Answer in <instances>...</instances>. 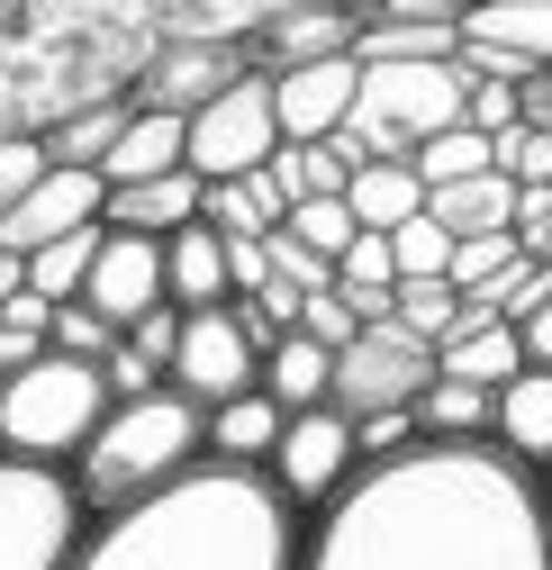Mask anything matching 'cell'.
I'll return each instance as SVG.
<instances>
[{
	"label": "cell",
	"mask_w": 552,
	"mask_h": 570,
	"mask_svg": "<svg viewBox=\"0 0 552 570\" xmlns=\"http://www.w3.org/2000/svg\"><path fill=\"white\" fill-rule=\"evenodd\" d=\"M109 407H118L109 363H82V353H37L28 372L0 381V453H19V462H63V471H73Z\"/></svg>",
	"instance_id": "obj_5"
},
{
	"label": "cell",
	"mask_w": 552,
	"mask_h": 570,
	"mask_svg": "<svg viewBox=\"0 0 552 570\" xmlns=\"http://www.w3.org/2000/svg\"><path fill=\"white\" fill-rule=\"evenodd\" d=\"M417 173H426V190H444V181H471V173H499V155H490V136L462 118V127H444V136L417 146Z\"/></svg>",
	"instance_id": "obj_32"
},
{
	"label": "cell",
	"mask_w": 552,
	"mask_h": 570,
	"mask_svg": "<svg viewBox=\"0 0 552 570\" xmlns=\"http://www.w3.org/2000/svg\"><path fill=\"white\" fill-rule=\"evenodd\" d=\"M290 236H299L308 254L344 263V245L363 236V218H354V199H299V208H290Z\"/></svg>",
	"instance_id": "obj_34"
},
{
	"label": "cell",
	"mask_w": 552,
	"mask_h": 570,
	"mask_svg": "<svg viewBox=\"0 0 552 570\" xmlns=\"http://www.w3.org/2000/svg\"><path fill=\"white\" fill-rule=\"evenodd\" d=\"M490 155H499V173H507L516 190H525V181H552V127H525V118H516V127L490 136Z\"/></svg>",
	"instance_id": "obj_39"
},
{
	"label": "cell",
	"mask_w": 552,
	"mask_h": 570,
	"mask_svg": "<svg viewBox=\"0 0 552 570\" xmlns=\"http://www.w3.org/2000/svg\"><path fill=\"white\" fill-rule=\"evenodd\" d=\"M37 353H55V299L46 291H19L10 317H0V372H28Z\"/></svg>",
	"instance_id": "obj_33"
},
{
	"label": "cell",
	"mask_w": 552,
	"mask_h": 570,
	"mask_svg": "<svg viewBox=\"0 0 552 570\" xmlns=\"http://www.w3.org/2000/svg\"><path fill=\"white\" fill-rule=\"evenodd\" d=\"M282 155V109H272V73H245L227 100L190 118V173L199 181H245Z\"/></svg>",
	"instance_id": "obj_9"
},
{
	"label": "cell",
	"mask_w": 552,
	"mask_h": 570,
	"mask_svg": "<svg viewBox=\"0 0 552 570\" xmlns=\"http://www.w3.org/2000/svg\"><path fill=\"white\" fill-rule=\"evenodd\" d=\"M263 254H272V281H290V291H326V281H335V263H326V254H308L290 227H272V236H263Z\"/></svg>",
	"instance_id": "obj_42"
},
{
	"label": "cell",
	"mask_w": 552,
	"mask_h": 570,
	"mask_svg": "<svg viewBox=\"0 0 552 570\" xmlns=\"http://www.w3.org/2000/svg\"><path fill=\"white\" fill-rule=\"evenodd\" d=\"M354 55L363 63H444V55H462V28H444V19H363Z\"/></svg>",
	"instance_id": "obj_29"
},
{
	"label": "cell",
	"mask_w": 552,
	"mask_h": 570,
	"mask_svg": "<svg viewBox=\"0 0 552 570\" xmlns=\"http://www.w3.org/2000/svg\"><path fill=\"white\" fill-rule=\"evenodd\" d=\"M19 291H28V254H0V317H10Z\"/></svg>",
	"instance_id": "obj_50"
},
{
	"label": "cell",
	"mask_w": 552,
	"mask_h": 570,
	"mask_svg": "<svg viewBox=\"0 0 552 570\" xmlns=\"http://www.w3.org/2000/svg\"><path fill=\"white\" fill-rule=\"evenodd\" d=\"M354 435H363V462H398L426 444V425H417V407H381V416H354Z\"/></svg>",
	"instance_id": "obj_41"
},
{
	"label": "cell",
	"mask_w": 552,
	"mask_h": 570,
	"mask_svg": "<svg viewBox=\"0 0 552 570\" xmlns=\"http://www.w3.org/2000/svg\"><path fill=\"white\" fill-rule=\"evenodd\" d=\"M290 10H381V0H290Z\"/></svg>",
	"instance_id": "obj_51"
},
{
	"label": "cell",
	"mask_w": 552,
	"mask_h": 570,
	"mask_svg": "<svg viewBox=\"0 0 552 570\" xmlns=\"http://www.w3.org/2000/svg\"><path fill=\"white\" fill-rule=\"evenodd\" d=\"M462 10L471 0H381L372 19H444V28H462Z\"/></svg>",
	"instance_id": "obj_48"
},
{
	"label": "cell",
	"mask_w": 552,
	"mask_h": 570,
	"mask_svg": "<svg viewBox=\"0 0 552 570\" xmlns=\"http://www.w3.org/2000/svg\"><path fill=\"white\" fill-rule=\"evenodd\" d=\"M91 525H100V508L63 462L0 453V570H73Z\"/></svg>",
	"instance_id": "obj_6"
},
{
	"label": "cell",
	"mask_w": 552,
	"mask_h": 570,
	"mask_svg": "<svg viewBox=\"0 0 552 570\" xmlns=\"http://www.w3.org/2000/svg\"><path fill=\"white\" fill-rule=\"evenodd\" d=\"M272 181L290 190V208H299V199H344L354 164H344L335 146H282V155H272Z\"/></svg>",
	"instance_id": "obj_31"
},
{
	"label": "cell",
	"mask_w": 552,
	"mask_h": 570,
	"mask_svg": "<svg viewBox=\"0 0 552 570\" xmlns=\"http://www.w3.org/2000/svg\"><path fill=\"white\" fill-rule=\"evenodd\" d=\"M100 245H109V227H82V236H55L46 254H28V291H46L55 308H63V299H82V281H91Z\"/></svg>",
	"instance_id": "obj_30"
},
{
	"label": "cell",
	"mask_w": 552,
	"mask_h": 570,
	"mask_svg": "<svg viewBox=\"0 0 552 570\" xmlns=\"http://www.w3.org/2000/svg\"><path fill=\"white\" fill-rule=\"evenodd\" d=\"M426 218L462 245V236H516V181L507 173H471V181H444L426 190Z\"/></svg>",
	"instance_id": "obj_22"
},
{
	"label": "cell",
	"mask_w": 552,
	"mask_h": 570,
	"mask_svg": "<svg viewBox=\"0 0 552 570\" xmlns=\"http://www.w3.org/2000/svg\"><path fill=\"white\" fill-rule=\"evenodd\" d=\"M299 326H308L317 344H335V353H344V344L363 335V308H354V299H344L335 281H326V291H308V308H299Z\"/></svg>",
	"instance_id": "obj_43"
},
{
	"label": "cell",
	"mask_w": 552,
	"mask_h": 570,
	"mask_svg": "<svg viewBox=\"0 0 552 570\" xmlns=\"http://www.w3.org/2000/svg\"><path fill=\"white\" fill-rule=\"evenodd\" d=\"M299 570H552V480L490 435L363 462L308 517Z\"/></svg>",
	"instance_id": "obj_1"
},
{
	"label": "cell",
	"mask_w": 552,
	"mask_h": 570,
	"mask_svg": "<svg viewBox=\"0 0 552 570\" xmlns=\"http://www.w3.org/2000/svg\"><path fill=\"white\" fill-rule=\"evenodd\" d=\"M363 19H372V10H290V19H272L263 63L282 73V63H326V55H354V46H363Z\"/></svg>",
	"instance_id": "obj_25"
},
{
	"label": "cell",
	"mask_w": 552,
	"mask_h": 570,
	"mask_svg": "<svg viewBox=\"0 0 552 570\" xmlns=\"http://www.w3.org/2000/svg\"><path fill=\"white\" fill-rule=\"evenodd\" d=\"M46 173H55V146H46V136H0V218H10Z\"/></svg>",
	"instance_id": "obj_38"
},
{
	"label": "cell",
	"mask_w": 552,
	"mask_h": 570,
	"mask_svg": "<svg viewBox=\"0 0 552 570\" xmlns=\"http://www.w3.org/2000/svg\"><path fill=\"white\" fill-rule=\"evenodd\" d=\"M308 517L290 508L272 471L199 462L155 498L109 508L73 570H299Z\"/></svg>",
	"instance_id": "obj_3"
},
{
	"label": "cell",
	"mask_w": 552,
	"mask_h": 570,
	"mask_svg": "<svg viewBox=\"0 0 552 570\" xmlns=\"http://www.w3.org/2000/svg\"><path fill=\"white\" fill-rule=\"evenodd\" d=\"M199 218H209L218 236H272V227H290V190L263 164L245 181H209V208H199Z\"/></svg>",
	"instance_id": "obj_26"
},
{
	"label": "cell",
	"mask_w": 552,
	"mask_h": 570,
	"mask_svg": "<svg viewBox=\"0 0 552 570\" xmlns=\"http://www.w3.org/2000/svg\"><path fill=\"white\" fill-rule=\"evenodd\" d=\"M363 100V55H326V63H282L272 73V109H282V146H326Z\"/></svg>",
	"instance_id": "obj_14"
},
{
	"label": "cell",
	"mask_w": 552,
	"mask_h": 570,
	"mask_svg": "<svg viewBox=\"0 0 552 570\" xmlns=\"http://www.w3.org/2000/svg\"><path fill=\"white\" fill-rule=\"evenodd\" d=\"M245 73H272L263 46H190V37H164L146 91H136V109H172V118H199L209 100H227Z\"/></svg>",
	"instance_id": "obj_13"
},
{
	"label": "cell",
	"mask_w": 552,
	"mask_h": 570,
	"mask_svg": "<svg viewBox=\"0 0 552 570\" xmlns=\"http://www.w3.org/2000/svg\"><path fill=\"white\" fill-rule=\"evenodd\" d=\"M435 335H417V326H398V317H381V326H363L354 344L335 353V407L344 416H381V407H417L426 390H435Z\"/></svg>",
	"instance_id": "obj_7"
},
{
	"label": "cell",
	"mask_w": 552,
	"mask_h": 570,
	"mask_svg": "<svg viewBox=\"0 0 552 570\" xmlns=\"http://www.w3.org/2000/svg\"><path fill=\"white\" fill-rule=\"evenodd\" d=\"M263 390L282 399L290 416H299V407H326V399H335V344H317L308 326H290L282 344L263 353Z\"/></svg>",
	"instance_id": "obj_24"
},
{
	"label": "cell",
	"mask_w": 552,
	"mask_h": 570,
	"mask_svg": "<svg viewBox=\"0 0 552 570\" xmlns=\"http://www.w3.org/2000/svg\"><path fill=\"white\" fill-rule=\"evenodd\" d=\"M435 363H444L453 381H471V390H507V381L525 372V326H516V317H490V308H471V299H462V326L435 344Z\"/></svg>",
	"instance_id": "obj_16"
},
{
	"label": "cell",
	"mask_w": 552,
	"mask_h": 570,
	"mask_svg": "<svg viewBox=\"0 0 552 570\" xmlns=\"http://www.w3.org/2000/svg\"><path fill=\"white\" fill-rule=\"evenodd\" d=\"M417 425H426V444H480L499 425V390H471V381L435 372V390L417 399Z\"/></svg>",
	"instance_id": "obj_27"
},
{
	"label": "cell",
	"mask_w": 552,
	"mask_h": 570,
	"mask_svg": "<svg viewBox=\"0 0 552 570\" xmlns=\"http://www.w3.org/2000/svg\"><path fill=\"white\" fill-rule=\"evenodd\" d=\"M82 227H109V173L55 164L10 218H0V254H46L55 236H82Z\"/></svg>",
	"instance_id": "obj_12"
},
{
	"label": "cell",
	"mask_w": 552,
	"mask_h": 570,
	"mask_svg": "<svg viewBox=\"0 0 552 570\" xmlns=\"http://www.w3.org/2000/svg\"><path fill=\"white\" fill-rule=\"evenodd\" d=\"M525 363H543V372H552V299L525 317Z\"/></svg>",
	"instance_id": "obj_49"
},
{
	"label": "cell",
	"mask_w": 552,
	"mask_h": 570,
	"mask_svg": "<svg viewBox=\"0 0 552 570\" xmlns=\"http://www.w3.org/2000/svg\"><path fill=\"white\" fill-rule=\"evenodd\" d=\"M118 344H127V353H146V363H155V372H164V381H172V344H181V308H172V299H164V308H155V317H136V326H127V335H118Z\"/></svg>",
	"instance_id": "obj_44"
},
{
	"label": "cell",
	"mask_w": 552,
	"mask_h": 570,
	"mask_svg": "<svg viewBox=\"0 0 552 570\" xmlns=\"http://www.w3.org/2000/svg\"><path fill=\"white\" fill-rule=\"evenodd\" d=\"M199 462H209V407L181 399V390L164 381V390L118 399V407L100 416V435L82 444L73 480H82L91 508L109 517V508H127V498L172 489V480H181V471H199Z\"/></svg>",
	"instance_id": "obj_4"
},
{
	"label": "cell",
	"mask_w": 552,
	"mask_h": 570,
	"mask_svg": "<svg viewBox=\"0 0 552 570\" xmlns=\"http://www.w3.org/2000/svg\"><path fill=\"white\" fill-rule=\"evenodd\" d=\"M516 245H525L534 263L552 254V181H525V190H516Z\"/></svg>",
	"instance_id": "obj_45"
},
{
	"label": "cell",
	"mask_w": 552,
	"mask_h": 570,
	"mask_svg": "<svg viewBox=\"0 0 552 570\" xmlns=\"http://www.w3.org/2000/svg\"><path fill=\"white\" fill-rule=\"evenodd\" d=\"M164 55L155 0H0V136L127 109Z\"/></svg>",
	"instance_id": "obj_2"
},
{
	"label": "cell",
	"mask_w": 552,
	"mask_h": 570,
	"mask_svg": "<svg viewBox=\"0 0 552 570\" xmlns=\"http://www.w3.org/2000/svg\"><path fill=\"white\" fill-rule=\"evenodd\" d=\"M172 390L199 399V407H227L245 390H263V344L236 308H190L181 317V344H172Z\"/></svg>",
	"instance_id": "obj_10"
},
{
	"label": "cell",
	"mask_w": 552,
	"mask_h": 570,
	"mask_svg": "<svg viewBox=\"0 0 552 570\" xmlns=\"http://www.w3.org/2000/svg\"><path fill=\"white\" fill-rule=\"evenodd\" d=\"M335 291L363 308V326L398 317V254H390V236H354V245H344V263H335Z\"/></svg>",
	"instance_id": "obj_28"
},
{
	"label": "cell",
	"mask_w": 552,
	"mask_h": 570,
	"mask_svg": "<svg viewBox=\"0 0 552 570\" xmlns=\"http://www.w3.org/2000/svg\"><path fill=\"white\" fill-rule=\"evenodd\" d=\"M390 254H398V281H453V236L435 218H407L390 236Z\"/></svg>",
	"instance_id": "obj_36"
},
{
	"label": "cell",
	"mask_w": 552,
	"mask_h": 570,
	"mask_svg": "<svg viewBox=\"0 0 552 570\" xmlns=\"http://www.w3.org/2000/svg\"><path fill=\"white\" fill-rule=\"evenodd\" d=\"M164 281H172V308H236V281H227V236L209 218H190L172 245H164Z\"/></svg>",
	"instance_id": "obj_19"
},
{
	"label": "cell",
	"mask_w": 552,
	"mask_h": 570,
	"mask_svg": "<svg viewBox=\"0 0 552 570\" xmlns=\"http://www.w3.org/2000/svg\"><path fill=\"white\" fill-rule=\"evenodd\" d=\"M109 344H118V326H109L91 299H63V308H55V353H82V363H109Z\"/></svg>",
	"instance_id": "obj_40"
},
{
	"label": "cell",
	"mask_w": 552,
	"mask_h": 570,
	"mask_svg": "<svg viewBox=\"0 0 552 570\" xmlns=\"http://www.w3.org/2000/svg\"><path fill=\"white\" fill-rule=\"evenodd\" d=\"M190 164V118H172V109H127V136L109 146V190H127V181H155V173H181Z\"/></svg>",
	"instance_id": "obj_20"
},
{
	"label": "cell",
	"mask_w": 552,
	"mask_h": 570,
	"mask_svg": "<svg viewBox=\"0 0 552 570\" xmlns=\"http://www.w3.org/2000/svg\"><path fill=\"white\" fill-rule=\"evenodd\" d=\"M398 326H417V335H453L462 326V291L453 281H398Z\"/></svg>",
	"instance_id": "obj_37"
},
{
	"label": "cell",
	"mask_w": 552,
	"mask_h": 570,
	"mask_svg": "<svg viewBox=\"0 0 552 570\" xmlns=\"http://www.w3.org/2000/svg\"><path fill=\"white\" fill-rule=\"evenodd\" d=\"M543 263H552V254H543Z\"/></svg>",
	"instance_id": "obj_52"
},
{
	"label": "cell",
	"mask_w": 552,
	"mask_h": 570,
	"mask_svg": "<svg viewBox=\"0 0 552 570\" xmlns=\"http://www.w3.org/2000/svg\"><path fill=\"white\" fill-rule=\"evenodd\" d=\"M490 444H499L507 462H525V471L552 480V372H543V363H525V372L499 390V425H490Z\"/></svg>",
	"instance_id": "obj_18"
},
{
	"label": "cell",
	"mask_w": 552,
	"mask_h": 570,
	"mask_svg": "<svg viewBox=\"0 0 552 570\" xmlns=\"http://www.w3.org/2000/svg\"><path fill=\"white\" fill-rule=\"evenodd\" d=\"M344 199H354L363 236H398L407 218H426V173L407 155H381V164H363L354 181H344Z\"/></svg>",
	"instance_id": "obj_23"
},
{
	"label": "cell",
	"mask_w": 552,
	"mask_h": 570,
	"mask_svg": "<svg viewBox=\"0 0 552 570\" xmlns=\"http://www.w3.org/2000/svg\"><path fill=\"white\" fill-rule=\"evenodd\" d=\"M516 118H525V109H516V82H490V73L471 82V127H480V136H499V127H516Z\"/></svg>",
	"instance_id": "obj_46"
},
{
	"label": "cell",
	"mask_w": 552,
	"mask_h": 570,
	"mask_svg": "<svg viewBox=\"0 0 552 570\" xmlns=\"http://www.w3.org/2000/svg\"><path fill=\"white\" fill-rule=\"evenodd\" d=\"M82 299H91L118 335H127L136 317H155V308L172 299V281H164V245L109 227V245H100V263H91V281H82Z\"/></svg>",
	"instance_id": "obj_15"
},
{
	"label": "cell",
	"mask_w": 552,
	"mask_h": 570,
	"mask_svg": "<svg viewBox=\"0 0 552 570\" xmlns=\"http://www.w3.org/2000/svg\"><path fill=\"white\" fill-rule=\"evenodd\" d=\"M462 63L490 82L552 73V0H471L462 10Z\"/></svg>",
	"instance_id": "obj_11"
},
{
	"label": "cell",
	"mask_w": 552,
	"mask_h": 570,
	"mask_svg": "<svg viewBox=\"0 0 552 570\" xmlns=\"http://www.w3.org/2000/svg\"><path fill=\"white\" fill-rule=\"evenodd\" d=\"M227 281H236V299H254L263 281H272V254H263V236H227Z\"/></svg>",
	"instance_id": "obj_47"
},
{
	"label": "cell",
	"mask_w": 552,
	"mask_h": 570,
	"mask_svg": "<svg viewBox=\"0 0 552 570\" xmlns=\"http://www.w3.org/2000/svg\"><path fill=\"white\" fill-rule=\"evenodd\" d=\"M136 109V100H127ZM127 109H91V118H73V127H55L46 136V146H55V164H109V146H118V136H127Z\"/></svg>",
	"instance_id": "obj_35"
},
{
	"label": "cell",
	"mask_w": 552,
	"mask_h": 570,
	"mask_svg": "<svg viewBox=\"0 0 552 570\" xmlns=\"http://www.w3.org/2000/svg\"><path fill=\"white\" fill-rule=\"evenodd\" d=\"M282 425L290 407L272 399V390H245L227 407H209V462H236V471H263L272 453H282Z\"/></svg>",
	"instance_id": "obj_21"
},
{
	"label": "cell",
	"mask_w": 552,
	"mask_h": 570,
	"mask_svg": "<svg viewBox=\"0 0 552 570\" xmlns=\"http://www.w3.org/2000/svg\"><path fill=\"white\" fill-rule=\"evenodd\" d=\"M263 471H272V489H282L299 517H317L326 498H344V489H354V471H363L354 416H344L335 399H326V407H299V416L282 425V453H272Z\"/></svg>",
	"instance_id": "obj_8"
},
{
	"label": "cell",
	"mask_w": 552,
	"mask_h": 570,
	"mask_svg": "<svg viewBox=\"0 0 552 570\" xmlns=\"http://www.w3.org/2000/svg\"><path fill=\"white\" fill-rule=\"evenodd\" d=\"M199 208H209V181H199V173L181 164V173H155V181H127V190H109V227L172 245V236L199 218Z\"/></svg>",
	"instance_id": "obj_17"
}]
</instances>
